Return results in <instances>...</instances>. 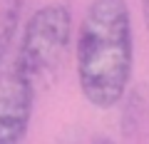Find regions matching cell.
<instances>
[{"label":"cell","instance_id":"cell-1","mask_svg":"<svg viewBox=\"0 0 149 144\" xmlns=\"http://www.w3.org/2000/svg\"><path fill=\"white\" fill-rule=\"evenodd\" d=\"M80 92L92 107L122 102L134 67V30L127 0H92L74 40Z\"/></svg>","mask_w":149,"mask_h":144},{"label":"cell","instance_id":"cell-2","mask_svg":"<svg viewBox=\"0 0 149 144\" xmlns=\"http://www.w3.org/2000/svg\"><path fill=\"white\" fill-rule=\"evenodd\" d=\"M72 42V15L65 5L50 3L37 8L25 22L15 67L32 82H52Z\"/></svg>","mask_w":149,"mask_h":144},{"label":"cell","instance_id":"cell-3","mask_svg":"<svg viewBox=\"0 0 149 144\" xmlns=\"http://www.w3.org/2000/svg\"><path fill=\"white\" fill-rule=\"evenodd\" d=\"M35 85L15 65L0 70V144H22L32 117Z\"/></svg>","mask_w":149,"mask_h":144},{"label":"cell","instance_id":"cell-4","mask_svg":"<svg viewBox=\"0 0 149 144\" xmlns=\"http://www.w3.org/2000/svg\"><path fill=\"white\" fill-rule=\"evenodd\" d=\"M17 13L20 8L17 5H10L3 15H0V65L8 55V47L13 42V35H15V27H17Z\"/></svg>","mask_w":149,"mask_h":144},{"label":"cell","instance_id":"cell-5","mask_svg":"<svg viewBox=\"0 0 149 144\" xmlns=\"http://www.w3.org/2000/svg\"><path fill=\"white\" fill-rule=\"evenodd\" d=\"M90 144H114V139H109V137H104V134H97V137L92 139Z\"/></svg>","mask_w":149,"mask_h":144},{"label":"cell","instance_id":"cell-6","mask_svg":"<svg viewBox=\"0 0 149 144\" xmlns=\"http://www.w3.org/2000/svg\"><path fill=\"white\" fill-rule=\"evenodd\" d=\"M142 13H144V22H147V30H149V0H142Z\"/></svg>","mask_w":149,"mask_h":144}]
</instances>
